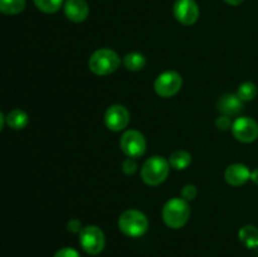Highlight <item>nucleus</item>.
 <instances>
[{"label": "nucleus", "mask_w": 258, "mask_h": 257, "mask_svg": "<svg viewBox=\"0 0 258 257\" xmlns=\"http://www.w3.org/2000/svg\"><path fill=\"white\" fill-rule=\"evenodd\" d=\"M170 171V164L163 156H151L141 166V179L150 186L160 185L166 180Z\"/></svg>", "instance_id": "4"}, {"label": "nucleus", "mask_w": 258, "mask_h": 257, "mask_svg": "<svg viewBox=\"0 0 258 257\" xmlns=\"http://www.w3.org/2000/svg\"><path fill=\"white\" fill-rule=\"evenodd\" d=\"M251 180L258 185V168L254 169L253 171H251Z\"/></svg>", "instance_id": "26"}, {"label": "nucleus", "mask_w": 258, "mask_h": 257, "mask_svg": "<svg viewBox=\"0 0 258 257\" xmlns=\"http://www.w3.org/2000/svg\"><path fill=\"white\" fill-rule=\"evenodd\" d=\"M5 122L13 130H22L28 125L29 117L25 111L20 110V108H14L5 116Z\"/></svg>", "instance_id": "14"}, {"label": "nucleus", "mask_w": 258, "mask_h": 257, "mask_svg": "<svg viewBox=\"0 0 258 257\" xmlns=\"http://www.w3.org/2000/svg\"><path fill=\"white\" fill-rule=\"evenodd\" d=\"M27 0H0V13L5 15H17L25 9Z\"/></svg>", "instance_id": "18"}, {"label": "nucleus", "mask_w": 258, "mask_h": 257, "mask_svg": "<svg viewBox=\"0 0 258 257\" xmlns=\"http://www.w3.org/2000/svg\"><path fill=\"white\" fill-rule=\"evenodd\" d=\"M237 96L241 98L243 102L252 101L257 96V86L252 82L242 83L237 91Z\"/></svg>", "instance_id": "20"}, {"label": "nucleus", "mask_w": 258, "mask_h": 257, "mask_svg": "<svg viewBox=\"0 0 258 257\" xmlns=\"http://www.w3.org/2000/svg\"><path fill=\"white\" fill-rule=\"evenodd\" d=\"M218 111L224 116H237L243 108V101L233 93H227L222 96L218 101Z\"/></svg>", "instance_id": "13"}, {"label": "nucleus", "mask_w": 258, "mask_h": 257, "mask_svg": "<svg viewBox=\"0 0 258 257\" xmlns=\"http://www.w3.org/2000/svg\"><path fill=\"white\" fill-rule=\"evenodd\" d=\"M35 7L45 14H54L62 8L64 0H33Z\"/></svg>", "instance_id": "19"}, {"label": "nucleus", "mask_w": 258, "mask_h": 257, "mask_svg": "<svg viewBox=\"0 0 258 257\" xmlns=\"http://www.w3.org/2000/svg\"><path fill=\"white\" fill-rule=\"evenodd\" d=\"M163 221L169 228L179 229L188 223L190 218V207L183 198H171L164 204L161 211Z\"/></svg>", "instance_id": "1"}, {"label": "nucleus", "mask_w": 258, "mask_h": 257, "mask_svg": "<svg viewBox=\"0 0 258 257\" xmlns=\"http://www.w3.org/2000/svg\"><path fill=\"white\" fill-rule=\"evenodd\" d=\"M244 0H224V3H227L228 5H232V7H237V5H241Z\"/></svg>", "instance_id": "27"}, {"label": "nucleus", "mask_w": 258, "mask_h": 257, "mask_svg": "<svg viewBox=\"0 0 258 257\" xmlns=\"http://www.w3.org/2000/svg\"><path fill=\"white\" fill-rule=\"evenodd\" d=\"M183 86V78L175 71H166L160 73L154 82L155 92L160 97L169 98L175 96Z\"/></svg>", "instance_id": "6"}, {"label": "nucleus", "mask_w": 258, "mask_h": 257, "mask_svg": "<svg viewBox=\"0 0 258 257\" xmlns=\"http://www.w3.org/2000/svg\"><path fill=\"white\" fill-rule=\"evenodd\" d=\"M173 13L180 24L193 25L199 18V7L194 0H176Z\"/></svg>", "instance_id": "10"}, {"label": "nucleus", "mask_w": 258, "mask_h": 257, "mask_svg": "<svg viewBox=\"0 0 258 257\" xmlns=\"http://www.w3.org/2000/svg\"><path fill=\"white\" fill-rule=\"evenodd\" d=\"M81 247L88 254H98L103 251L106 244L105 234L97 226H87L80 232Z\"/></svg>", "instance_id": "5"}, {"label": "nucleus", "mask_w": 258, "mask_h": 257, "mask_svg": "<svg viewBox=\"0 0 258 257\" xmlns=\"http://www.w3.org/2000/svg\"><path fill=\"white\" fill-rule=\"evenodd\" d=\"M224 179L232 186H241L251 179V170L243 164H232L224 171Z\"/></svg>", "instance_id": "12"}, {"label": "nucleus", "mask_w": 258, "mask_h": 257, "mask_svg": "<svg viewBox=\"0 0 258 257\" xmlns=\"http://www.w3.org/2000/svg\"><path fill=\"white\" fill-rule=\"evenodd\" d=\"M68 229L72 232H78V233L82 231V228H81V223L77 221V219H72V221H70V223H68Z\"/></svg>", "instance_id": "25"}, {"label": "nucleus", "mask_w": 258, "mask_h": 257, "mask_svg": "<svg viewBox=\"0 0 258 257\" xmlns=\"http://www.w3.org/2000/svg\"><path fill=\"white\" fill-rule=\"evenodd\" d=\"M64 14L73 23H82L90 14V7L86 0H66Z\"/></svg>", "instance_id": "11"}, {"label": "nucleus", "mask_w": 258, "mask_h": 257, "mask_svg": "<svg viewBox=\"0 0 258 257\" xmlns=\"http://www.w3.org/2000/svg\"><path fill=\"white\" fill-rule=\"evenodd\" d=\"M191 163V155L186 150H176L169 158V164L175 170H184Z\"/></svg>", "instance_id": "16"}, {"label": "nucleus", "mask_w": 258, "mask_h": 257, "mask_svg": "<svg viewBox=\"0 0 258 257\" xmlns=\"http://www.w3.org/2000/svg\"><path fill=\"white\" fill-rule=\"evenodd\" d=\"M238 238L247 248H257L258 247V228L252 226V224H247L243 226L238 232Z\"/></svg>", "instance_id": "15"}, {"label": "nucleus", "mask_w": 258, "mask_h": 257, "mask_svg": "<svg viewBox=\"0 0 258 257\" xmlns=\"http://www.w3.org/2000/svg\"><path fill=\"white\" fill-rule=\"evenodd\" d=\"M120 146L127 158H141L146 151L145 136L138 130H127L121 136Z\"/></svg>", "instance_id": "7"}, {"label": "nucleus", "mask_w": 258, "mask_h": 257, "mask_svg": "<svg viewBox=\"0 0 258 257\" xmlns=\"http://www.w3.org/2000/svg\"><path fill=\"white\" fill-rule=\"evenodd\" d=\"M130 122V112L123 105H112L106 110L105 125L111 131H122Z\"/></svg>", "instance_id": "9"}, {"label": "nucleus", "mask_w": 258, "mask_h": 257, "mask_svg": "<svg viewBox=\"0 0 258 257\" xmlns=\"http://www.w3.org/2000/svg\"><path fill=\"white\" fill-rule=\"evenodd\" d=\"M121 65V58L115 50L110 48H101L92 53L88 60L91 72L97 76H108L117 71Z\"/></svg>", "instance_id": "2"}, {"label": "nucleus", "mask_w": 258, "mask_h": 257, "mask_svg": "<svg viewBox=\"0 0 258 257\" xmlns=\"http://www.w3.org/2000/svg\"><path fill=\"white\" fill-rule=\"evenodd\" d=\"M4 122H5V117H4V115L2 113V111H0V131H2L3 126H4Z\"/></svg>", "instance_id": "28"}, {"label": "nucleus", "mask_w": 258, "mask_h": 257, "mask_svg": "<svg viewBox=\"0 0 258 257\" xmlns=\"http://www.w3.org/2000/svg\"><path fill=\"white\" fill-rule=\"evenodd\" d=\"M138 170V163H136L135 159L127 158L123 160L122 163V171L127 175H133L134 173H136Z\"/></svg>", "instance_id": "22"}, {"label": "nucleus", "mask_w": 258, "mask_h": 257, "mask_svg": "<svg viewBox=\"0 0 258 257\" xmlns=\"http://www.w3.org/2000/svg\"><path fill=\"white\" fill-rule=\"evenodd\" d=\"M197 194H198V189H197V186L193 185V184H188V185H185L181 189V198L185 199L186 202L194 201Z\"/></svg>", "instance_id": "21"}, {"label": "nucleus", "mask_w": 258, "mask_h": 257, "mask_svg": "<svg viewBox=\"0 0 258 257\" xmlns=\"http://www.w3.org/2000/svg\"><path fill=\"white\" fill-rule=\"evenodd\" d=\"M118 228L127 237H141L148 232L149 219L138 209H127L118 217Z\"/></svg>", "instance_id": "3"}, {"label": "nucleus", "mask_w": 258, "mask_h": 257, "mask_svg": "<svg viewBox=\"0 0 258 257\" xmlns=\"http://www.w3.org/2000/svg\"><path fill=\"white\" fill-rule=\"evenodd\" d=\"M54 257H81L80 253L76 251L75 248H70V247H64L60 248L59 251L55 252Z\"/></svg>", "instance_id": "24"}, {"label": "nucleus", "mask_w": 258, "mask_h": 257, "mask_svg": "<svg viewBox=\"0 0 258 257\" xmlns=\"http://www.w3.org/2000/svg\"><path fill=\"white\" fill-rule=\"evenodd\" d=\"M232 134L238 141L253 143L258 139V123L251 117H238L232 123Z\"/></svg>", "instance_id": "8"}, {"label": "nucleus", "mask_w": 258, "mask_h": 257, "mask_svg": "<svg viewBox=\"0 0 258 257\" xmlns=\"http://www.w3.org/2000/svg\"><path fill=\"white\" fill-rule=\"evenodd\" d=\"M123 66L127 68L128 71H133V72H138L145 68L146 66V58L144 57V54L139 52H131L123 57Z\"/></svg>", "instance_id": "17"}, {"label": "nucleus", "mask_w": 258, "mask_h": 257, "mask_svg": "<svg viewBox=\"0 0 258 257\" xmlns=\"http://www.w3.org/2000/svg\"><path fill=\"white\" fill-rule=\"evenodd\" d=\"M216 126H217V128H219V130H222V131L229 130V128H232L231 117H229V116H224V115L219 116V117L216 120Z\"/></svg>", "instance_id": "23"}]
</instances>
